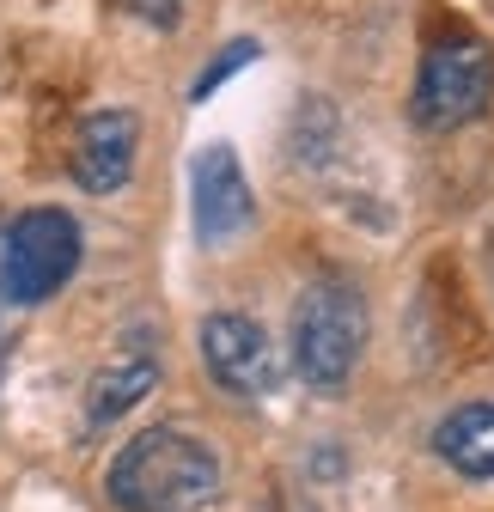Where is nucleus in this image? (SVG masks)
Wrapping results in <instances>:
<instances>
[{
    "label": "nucleus",
    "instance_id": "obj_5",
    "mask_svg": "<svg viewBox=\"0 0 494 512\" xmlns=\"http://www.w3.org/2000/svg\"><path fill=\"white\" fill-rule=\"evenodd\" d=\"M202 366H208V378L220 384V391L251 397V403L281 384V354H275L269 330L257 324V317H244V311L202 317Z\"/></svg>",
    "mask_w": 494,
    "mask_h": 512
},
{
    "label": "nucleus",
    "instance_id": "obj_11",
    "mask_svg": "<svg viewBox=\"0 0 494 512\" xmlns=\"http://www.w3.org/2000/svg\"><path fill=\"white\" fill-rule=\"evenodd\" d=\"M129 7H135L141 19H153V25H177V7H183V0H129Z\"/></svg>",
    "mask_w": 494,
    "mask_h": 512
},
{
    "label": "nucleus",
    "instance_id": "obj_9",
    "mask_svg": "<svg viewBox=\"0 0 494 512\" xmlns=\"http://www.w3.org/2000/svg\"><path fill=\"white\" fill-rule=\"evenodd\" d=\"M434 458L470 482H494V403H458L434 427Z\"/></svg>",
    "mask_w": 494,
    "mask_h": 512
},
{
    "label": "nucleus",
    "instance_id": "obj_2",
    "mask_svg": "<svg viewBox=\"0 0 494 512\" xmlns=\"http://www.w3.org/2000/svg\"><path fill=\"white\" fill-rule=\"evenodd\" d=\"M366 348V299L348 281H312L293 305V372L312 391H342Z\"/></svg>",
    "mask_w": 494,
    "mask_h": 512
},
{
    "label": "nucleus",
    "instance_id": "obj_3",
    "mask_svg": "<svg viewBox=\"0 0 494 512\" xmlns=\"http://www.w3.org/2000/svg\"><path fill=\"white\" fill-rule=\"evenodd\" d=\"M494 98V55L482 37H440V43H427L421 55V74H415V122L427 128V135H452V128H470Z\"/></svg>",
    "mask_w": 494,
    "mask_h": 512
},
{
    "label": "nucleus",
    "instance_id": "obj_7",
    "mask_svg": "<svg viewBox=\"0 0 494 512\" xmlns=\"http://www.w3.org/2000/svg\"><path fill=\"white\" fill-rule=\"evenodd\" d=\"M135 153H141V122L135 110H92L74 135V177L92 196H110L135 177Z\"/></svg>",
    "mask_w": 494,
    "mask_h": 512
},
{
    "label": "nucleus",
    "instance_id": "obj_1",
    "mask_svg": "<svg viewBox=\"0 0 494 512\" xmlns=\"http://www.w3.org/2000/svg\"><path fill=\"white\" fill-rule=\"evenodd\" d=\"M104 488L122 512H208L220 500V458L183 427H147L116 452Z\"/></svg>",
    "mask_w": 494,
    "mask_h": 512
},
{
    "label": "nucleus",
    "instance_id": "obj_6",
    "mask_svg": "<svg viewBox=\"0 0 494 512\" xmlns=\"http://www.w3.org/2000/svg\"><path fill=\"white\" fill-rule=\"evenodd\" d=\"M190 196H196V238L202 244H226V238H238L257 220L251 183H244V165H238L232 147H202L196 153Z\"/></svg>",
    "mask_w": 494,
    "mask_h": 512
},
{
    "label": "nucleus",
    "instance_id": "obj_8",
    "mask_svg": "<svg viewBox=\"0 0 494 512\" xmlns=\"http://www.w3.org/2000/svg\"><path fill=\"white\" fill-rule=\"evenodd\" d=\"M153 384H159V354H153V330L141 324V330L122 336V348L92 372V384H86V415L104 427L116 415H129L141 397H153Z\"/></svg>",
    "mask_w": 494,
    "mask_h": 512
},
{
    "label": "nucleus",
    "instance_id": "obj_10",
    "mask_svg": "<svg viewBox=\"0 0 494 512\" xmlns=\"http://www.w3.org/2000/svg\"><path fill=\"white\" fill-rule=\"evenodd\" d=\"M251 61H257V37H238V43H226V49H220V61H208V74L196 80V98H208L214 86H226L238 68H251Z\"/></svg>",
    "mask_w": 494,
    "mask_h": 512
},
{
    "label": "nucleus",
    "instance_id": "obj_4",
    "mask_svg": "<svg viewBox=\"0 0 494 512\" xmlns=\"http://www.w3.org/2000/svg\"><path fill=\"white\" fill-rule=\"evenodd\" d=\"M80 269V220L68 208H25L0 238V293L13 305H43Z\"/></svg>",
    "mask_w": 494,
    "mask_h": 512
}]
</instances>
